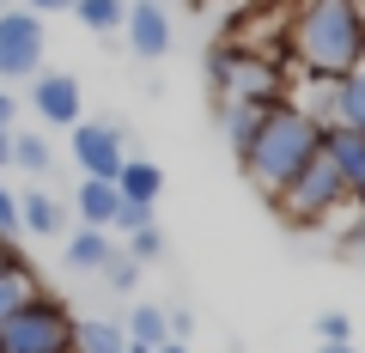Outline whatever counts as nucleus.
Instances as JSON below:
<instances>
[{"instance_id":"f257e3e1","label":"nucleus","mask_w":365,"mask_h":353,"mask_svg":"<svg viewBox=\"0 0 365 353\" xmlns=\"http://www.w3.org/2000/svg\"><path fill=\"white\" fill-rule=\"evenodd\" d=\"M287 55L311 79H347L365 61V0H292Z\"/></svg>"},{"instance_id":"f03ea898","label":"nucleus","mask_w":365,"mask_h":353,"mask_svg":"<svg viewBox=\"0 0 365 353\" xmlns=\"http://www.w3.org/2000/svg\"><path fill=\"white\" fill-rule=\"evenodd\" d=\"M317 146H323V122H311L299 104L280 98V104H268L256 140L237 153V165H244V177L256 183L262 201H280V195H287V183L317 158Z\"/></svg>"},{"instance_id":"7ed1b4c3","label":"nucleus","mask_w":365,"mask_h":353,"mask_svg":"<svg viewBox=\"0 0 365 353\" xmlns=\"http://www.w3.org/2000/svg\"><path fill=\"white\" fill-rule=\"evenodd\" d=\"M274 208L287 213L292 225H329L341 208H353L347 183H341V170H335V158H329V146H317V158L287 183V195L274 201Z\"/></svg>"},{"instance_id":"20e7f679","label":"nucleus","mask_w":365,"mask_h":353,"mask_svg":"<svg viewBox=\"0 0 365 353\" xmlns=\"http://www.w3.org/2000/svg\"><path fill=\"white\" fill-rule=\"evenodd\" d=\"M0 353H73V311L49 292L0 323Z\"/></svg>"},{"instance_id":"39448f33","label":"nucleus","mask_w":365,"mask_h":353,"mask_svg":"<svg viewBox=\"0 0 365 353\" xmlns=\"http://www.w3.org/2000/svg\"><path fill=\"white\" fill-rule=\"evenodd\" d=\"M207 73H213V86H220V98H256V104H280V98H287L280 61H274V55H250V49H237V43L213 49Z\"/></svg>"},{"instance_id":"423d86ee","label":"nucleus","mask_w":365,"mask_h":353,"mask_svg":"<svg viewBox=\"0 0 365 353\" xmlns=\"http://www.w3.org/2000/svg\"><path fill=\"white\" fill-rule=\"evenodd\" d=\"M43 13H0V86L43 73Z\"/></svg>"},{"instance_id":"0eeeda50","label":"nucleus","mask_w":365,"mask_h":353,"mask_svg":"<svg viewBox=\"0 0 365 353\" xmlns=\"http://www.w3.org/2000/svg\"><path fill=\"white\" fill-rule=\"evenodd\" d=\"M73 158H79V177L116 183V170L128 165V140L116 122H73Z\"/></svg>"},{"instance_id":"6e6552de","label":"nucleus","mask_w":365,"mask_h":353,"mask_svg":"<svg viewBox=\"0 0 365 353\" xmlns=\"http://www.w3.org/2000/svg\"><path fill=\"white\" fill-rule=\"evenodd\" d=\"M122 31H128V49L140 55V61H165L170 55V13L158 0H134L128 19H122Z\"/></svg>"},{"instance_id":"1a4fd4ad","label":"nucleus","mask_w":365,"mask_h":353,"mask_svg":"<svg viewBox=\"0 0 365 353\" xmlns=\"http://www.w3.org/2000/svg\"><path fill=\"white\" fill-rule=\"evenodd\" d=\"M31 110L49 128H73L79 122V79L73 73H37L31 79Z\"/></svg>"},{"instance_id":"9d476101","label":"nucleus","mask_w":365,"mask_h":353,"mask_svg":"<svg viewBox=\"0 0 365 353\" xmlns=\"http://www.w3.org/2000/svg\"><path fill=\"white\" fill-rule=\"evenodd\" d=\"M323 146H329V158H335L341 183H347V201L365 208V134L347 128V122H335V128H323Z\"/></svg>"},{"instance_id":"9b49d317","label":"nucleus","mask_w":365,"mask_h":353,"mask_svg":"<svg viewBox=\"0 0 365 353\" xmlns=\"http://www.w3.org/2000/svg\"><path fill=\"white\" fill-rule=\"evenodd\" d=\"M37 292H43V280H37V268H31V256H19V250H13V256L0 262V323L19 317Z\"/></svg>"},{"instance_id":"f8f14e48","label":"nucleus","mask_w":365,"mask_h":353,"mask_svg":"<svg viewBox=\"0 0 365 353\" xmlns=\"http://www.w3.org/2000/svg\"><path fill=\"white\" fill-rule=\"evenodd\" d=\"M116 208H122V189H116V183H104V177H79V195H73L79 225L110 232V225H116Z\"/></svg>"},{"instance_id":"ddd939ff","label":"nucleus","mask_w":365,"mask_h":353,"mask_svg":"<svg viewBox=\"0 0 365 353\" xmlns=\"http://www.w3.org/2000/svg\"><path fill=\"white\" fill-rule=\"evenodd\" d=\"M262 116H268V104H256V98H220V134L232 153H244L250 140H256Z\"/></svg>"},{"instance_id":"4468645a","label":"nucleus","mask_w":365,"mask_h":353,"mask_svg":"<svg viewBox=\"0 0 365 353\" xmlns=\"http://www.w3.org/2000/svg\"><path fill=\"white\" fill-rule=\"evenodd\" d=\"M287 104H299L311 122L335 128V116H341V79H311V73H299V92H292Z\"/></svg>"},{"instance_id":"2eb2a0df","label":"nucleus","mask_w":365,"mask_h":353,"mask_svg":"<svg viewBox=\"0 0 365 353\" xmlns=\"http://www.w3.org/2000/svg\"><path fill=\"white\" fill-rule=\"evenodd\" d=\"M19 220H25L31 237H61L67 232V208L49 189H25V195H19Z\"/></svg>"},{"instance_id":"dca6fc26","label":"nucleus","mask_w":365,"mask_h":353,"mask_svg":"<svg viewBox=\"0 0 365 353\" xmlns=\"http://www.w3.org/2000/svg\"><path fill=\"white\" fill-rule=\"evenodd\" d=\"M116 256V244H110V232H91V225H79L73 237H67V268L73 275H104V262Z\"/></svg>"},{"instance_id":"f3484780","label":"nucleus","mask_w":365,"mask_h":353,"mask_svg":"<svg viewBox=\"0 0 365 353\" xmlns=\"http://www.w3.org/2000/svg\"><path fill=\"white\" fill-rule=\"evenodd\" d=\"M116 189H122V201H146V208H158V195H165V170H158L153 158H128V165L116 170Z\"/></svg>"},{"instance_id":"a211bd4d","label":"nucleus","mask_w":365,"mask_h":353,"mask_svg":"<svg viewBox=\"0 0 365 353\" xmlns=\"http://www.w3.org/2000/svg\"><path fill=\"white\" fill-rule=\"evenodd\" d=\"M128 347V329L110 323V317H73V353H122Z\"/></svg>"},{"instance_id":"6ab92c4d","label":"nucleus","mask_w":365,"mask_h":353,"mask_svg":"<svg viewBox=\"0 0 365 353\" xmlns=\"http://www.w3.org/2000/svg\"><path fill=\"white\" fill-rule=\"evenodd\" d=\"M128 341H140V347H165V341H170L165 305H134V311H128Z\"/></svg>"},{"instance_id":"aec40b11","label":"nucleus","mask_w":365,"mask_h":353,"mask_svg":"<svg viewBox=\"0 0 365 353\" xmlns=\"http://www.w3.org/2000/svg\"><path fill=\"white\" fill-rule=\"evenodd\" d=\"M73 19L86 31H98V37H110V31H122V19H128V0H73Z\"/></svg>"},{"instance_id":"412c9836","label":"nucleus","mask_w":365,"mask_h":353,"mask_svg":"<svg viewBox=\"0 0 365 353\" xmlns=\"http://www.w3.org/2000/svg\"><path fill=\"white\" fill-rule=\"evenodd\" d=\"M335 122H347V128L365 134V61L341 79V116H335Z\"/></svg>"},{"instance_id":"4be33fe9","label":"nucleus","mask_w":365,"mask_h":353,"mask_svg":"<svg viewBox=\"0 0 365 353\" xmlns=\"http://www.w3.org/2000/svg\"><path fill=\"white\" fill-rule=\"evenodd\" d=\"M13 165L31 170V177H43V170L55 165V153H49V140H43V134H13Z\"/></svg>"},{"instance_id":"5701e85b","label":"nucleus","mask_w":365,"mask_h":353,"mask_svg":"<svg viewBox=\"0 0 365 353\" xmlns=\"http://www.w3.org/2000/svg\"><path fill=\"white\" fill-rule=\"evenodd\" d=\"M98 280H104L110 292H134V280H140V262H134L128 250H116V256L104 262V275H98Z\"/></svg>"},{"instance_id":"b1692460","label":"nucleus","mask_w":365,"mask_h":353,"mask_svg":"<svg viewBox=\"0 0 365 353\" xmlns=\"http://www.w3.org/2000/svg\"><path fill=\"white\" fill-rule=\"evenodd\" d=\"M128 256L140 262V268H146V262H158V256H165V232H158V225H140V232H128Z\"/></svg>"},{"instance_id":"393cba45","label":"nucleus","mask_w":365,"mask_h":353,"mask_svg":"<svg viewBox=\"0 0 365 353\" xmlns=\"http://www.w3.org/2000/svg\"><path fill=\"white\" fill-rule=\"evenodd\" d=\"M0 237H6V244L19 250V237H25V220H19V195L6 183H0Z\"/></svg>"},{"instance_id":"a878e982","label":"nucleus","mask_w":365,"mask_h":353,"mask_svg":"<svg viewBox=\"0 0 365 353\" xmlns=\"http://www.w3.org/2000/svg\"><path fill=\"white\" fill-rule=\"evenodd\" d=\"M140 225H153V208H146V201H122L116 208V232H140Z\"/></svg>"},{"instance_id":"bb28decb","label":"nucleus","mask_w":365,"mask_h":353,"mask_svg":"<svg viewBox=\"0 0 365 353\" xmlns=\"http://www.w3.org/2000/svg\"><path fill=\"white\" fill-rule=\"evenodd\" d=\"M317 341H347V317H341V311H323V317H317Z\"/></svg>"},{"instance_id":"cd10ccee","label":"nucleus","mask_w":365,"mask_h":353,"mask_svg":"<svg viewBox=\"0 0 365 353\" xmlns=\"http://www.w3.org/2000/svg\"><path fill=\"white\" fill-rule=\"evenodd\" d=\"M165 317H170V341H189V329H195V317L182 311V305H177V311H165Z\"/></svg>"},{"instance_id":"c85d7f7f","label":"nucleus","mask_w":365,"mask_h":353,"mask_svg":"<svg viewBox=\"0 0 365 353\" xmlns=\"http://www.w3.org/2000/svg\"><path fill=\"white\" fill-rule=\"evenodd\" d=\"M31 13H73V0H25Z\"/></svg>"},{"instance_id":"c756f323","label":"nucleus","mask_w":365,"mask_h":353,"mask_svg":"<svg viewBox=\"0 0 365 353\" xmlns=\"http://www.w3.org/2000/svg\"><path fill=\"white\" fill-rule=\"evenodd\" d=\"M13 116H19V104H13V92L0 86V128H13Z\"/></svg>"},{"instance_id":"7c9ffc66","label":"nucleus","mask_w":365,"mask_h":353,"mask_svg":"<svg viewBox=\"0 0 365 353\" xmlns=\"http://www.w3.org/2000/svg\"><path fill=\"white\" fill-rule=\"evenodd\" d=\"M13 165V128H0V170Z\"/></svg>"},{"instance_id":"2f4dec72","label":"nucleus","mask_w":365,"mask_h":353,"mask_svg":"<svg viewBox=\"0 0 365 353\" xmlns=\"http://www.w3.org/2000/svg\"><path fill=\"white\" fill-rule=\"evenodd\" d=\"M317 353H359V347H353V341H323Z\"/></svg>"},{"instance_id":"473e14b6","label":"nucleus","mask_w":365,"mask_h":353,"mask_svg":"<svg viewBox=\"0 0 365 353\" xmlns=\"http://www.w3.org/2000/svg\"><path fill=\"white\" fill-rule=\"evenodd\" d=\"M153 353H195L189 341H165V347H153Z\"/></svg>"},{"instance_id":"72a5a7b5","label":"nucleus","mask_w":365,"mask_h":353,"mask_svg":"<svg viewBox=\"0 0 365 353\" xmlns=\"http://www.w3.org/2000/svg\"><path fill=\"white\" fill-rule=\"evenodd\" d=\"M122 353H153V347H140V341H128V347H122Z\"/></svg>"},{"instance_id":"f704fd0d","label":"nucleus","mask_w":365,"mask_h":353,"mask_svg":"<svg viewBox=\"0 0 365 353\" xmlns=\"http://www.w3.org/2000/svg\"><path fill=\"white\" fill-rule=\"evenodd\" d=\"M6 256H13V244H6V237H0V262H6Z\"/></svg>"}]
</instances>
